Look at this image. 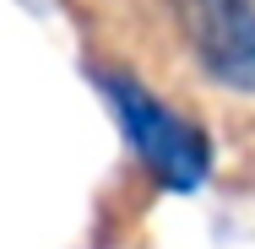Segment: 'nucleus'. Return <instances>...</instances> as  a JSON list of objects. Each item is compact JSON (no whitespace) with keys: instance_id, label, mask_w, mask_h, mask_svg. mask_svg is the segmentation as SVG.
<instances>
[{"instance_id":"obj_2","label":"nucleus","mask_w":255,"mask_h":249,"mask_svg":"<svg viewBox=\"0 0 255 249\" xmlns=\"http://www.w3.org/2000/svg\"><path fill=\"white\" fill-rule=\"evenodd\" d=\"M196 65L228 92H255V0H174Z\"/></svg>"},{"instance_id":"obj_1","label":"nucleus","mask_w":255,"mask_h":249,"mask_svg":"<svg viewBox=\"0 0 255 249\" xmlns=\"http://www.w3.org/2000/svg\"><path fill=\"white\" fill-rule=\"evenodd\" d=\"M98 92L114 108L120 130L130 152L141 157V168L152 173L157 190L168 195H196L212 179V141L201 125H190L185 114H174L168 103H157L136 76L125 71H98Z\"/></svg>"}]
</instances>
